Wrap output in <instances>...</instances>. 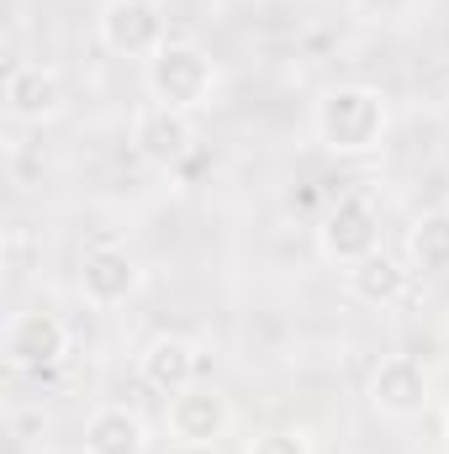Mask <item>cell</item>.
Listing matches in <instances>:
<instances>
[{
    "instance_id": "3957f363",
    "label": "cell",
    "mask_w": 449,
    "mask_h": 454,
    "mask_svg": "<svg viewBox=\"0 0 449 454\" xmlns=\"http://www.w3.org/2000/svg\"><path fill=\"white\" fill-rule=\"evenodd\" d=\"M96 32H101V43L112 53H122V59H154L169 43L164 5L159 0H106L101 16H96Z\"/></svg>"
},
{
    "instance_id": "277c9868",
    "label": "cell",
    "mask_w": 449,
    "mask_h": 454,
    "mask_svg": "<svg viewBox=\"0 0 449 454\" xmlns=\"http://www.w3.org/2000/svg\"><path fill=\"white\" fill-rule=\"evenodd\" d=\"M318 243H323V254L334 259V264H359L365 254H375L381 248V223H375V207L365 201V196H338L334 207H328V217L318 227Z\"/></svg>"
},
{
    "instance_id": "2e32d148",
    "label": "cell",
    "mask_w": 449,
    "mask_h": 454,
    "mask_svg": "<svg viewBox=\"0 0 449 454\" xmlns=\"http://www.w3.org/2000/svg\"><path fill=\"white\" fill-rule=\"evenodd\" d=\"M439 101H445V106H449V74H445V80H439Z\"/></svg>"
},
{
    "instance_id": "9a60e30c",
    "label": "cell",
    "mask_w": 449,
    "mask_h": 454,
    "mask_svg": "<svg viewBox=\"0 0 449 454\" xmlns=\"http://www.w3.org/2000/svg\"><path fill=\"white\" fill-rule=\"evenodd\" d=\"M248 454H312L302 428H270L259 439H248Z\"/></svg>"
},
{
    "instance_id": "9c48e42d",
    "label": "cell",
    "mask_w": 449,
    "mask_h": 454,
    "mask_svg": "<svg viewBox=\"0 0 449 454\" xmlns=\"http://www.w3.org/2000/svg\"><path fill=\"white\" fill-rule=\"evenodd\" d=\"M64 101V74L53 64H16L5 74V112L16 121H53Z\"/></svg>"
},
{
    "instance_id": "4fadbf2b",
    "label": "cell",
    "mask_w": 449,
    "mask_h": 454,
    "mask_svg": "<svg viewBox=\"0 0 449 454\" xmlns=\"http://www.w3.org/2000/svg\"><path fill=\"white\" fill-rule=\"evenodd\" d=\"M143 418L127 407H96L85 423V454H143Z\"/></svg>"
},
{
    "instance_id": "5bb4252c",
    "label": "cell",
    "mask_w": 449,
    "mask_h": 454,
    "mask_svg": "<svg viewBox=\"0 0 449 454\" xmlns=\"http://www.w3.org/2000/svg\"><path fill=\"white\" fill-rule=\"evenodd\" d=\"M407 259L413 270H429V275H449V212H423L418 223L407 227Z\"/></svg>"
},
{
    "instance_id": "5b68a950",
    "label": "cell",
    "mask_w": 449,
    "mask_h": 454,
    "mask_svg": "<svg viewBox=\"0 0 449 454\" xmlns=\"http://www.w3.org/2000/svg\"><path fill=\"white\" fill-rule=\"evenodd\" d=\"M429 396H434V380H429L423 359H413V354H386L370 375V402L386 418H418L429 407Z\"/></svg>"
},
{
    "instance_id": "6da1fadb",
    "label": "cell",
    "mask_w": 449,
    "mask_h": 454,
    "mask_svg": "<svg viewBox=\"0 0 449 454\" xmlns=\"http://www.w3.org/2000/svg\"><path fill=\"white\" fill-rule=\"evenodd\" d=\"M312 127L328 153H370V148H381V137L391 127V106L370 85H334L318 101Z\"/></svg>"
},
{
    "instance_id": "7a4b0ae2",
    "label": "cell",
    "mask_w": 449,
    "mask_h": 454,
    "mask_svg": "<svg viewBox=\"0 0 449 454\" xmlns=\"http://www.w3.org/2000/svg\"><path fill=\"white\" fill-rule=\"evenodd\" d=\"M212 85H217V64L201 43H164L154 59H148V96L159 106H175V112H196L212 101Z\"/></svg>"
},
{
    "instance_id": "52a82bcc",
    "label": "cell",
    "mask_w": 449,
    "mask_h": 454,
    "mask_svg": "<svg viewBox=\"0 0 449 454\" xmlns=\"http://www.w3.org/2000/svg\"><path fill=\"white\" fill-rule=\"evenodd\" d=\"M69 354V328H64V317H53V312H21V317H11V328H5V359H11V370H48V364H59Z\"/></svg>"
},
{
    "instance_id": "8fae6325",
    "label": "cell",
    "mask_w": 449,
    "mask_h": 454,
    "mask_svg": "<svg viewBox=\"0 0 449 454\" xmlns=\"http://www.w3.org/2000/svg\"><path fill=\"white\" fill-rule=\"evenodd\" d=\"M138 280H143L138 259H132L127 248H116V243L91 248L85 264H80L85 301H96V307H122V301H132V296H138Z\"/></svg>"
},
{
    "instance_id": "30bf717a",
    "label": "cell",
    "mask_w": 449,
    "mask_h": 454,
    "mask_svg": "<svg viewBox=\"0 0 449 454\" xmlns=\"http://www.w3.org/2000/svg\"><path fill=\"white\" fill-rule=\"evenodd\" d=\"M138 375H143L159 396H180V391L196 386V375H201V354H196V343L191 339L159 333V339L143 343V354H138Z\"/></svg>"
},
{
    "instance_id": "8992f818",
    "label": "cell",
    "mask_w": 449,
    "mask_h": 454,
    "mask_svg": "<svg viewBox=\"0 0 449 454\" xmlns=\"http://www.w3.org/2000/svg\"><path fill=\"white\" fill-rule=\"evenodd\" d=\"M132 148L159 164V169H175L191 148H196V127H191V112H175V106H143L132 116Z\"/></svg>"
},
{
    "instance_id": "7c38bea8",
    "label": "cell",
    "mask_w": 449,
    "mask_h": 454,
    "mask_svg": "<svg viewBox=\"0 0 449 454\" xmlns=\"http://www.w3.org/2000/svg\"><path fill=\"white\" fill-rule=\"evenodd\" d=\"M407 270H402V259H391L386 248H375V254H365L359 264H349L343 270V286H349V296L354 301H365V307H397L402 296H407Z\"/></svg>"
},
{
    "instance_id": "ba28073f",
    "label": "cell",
    "mask_w": 449,
    "mask_h": 454,
    "mask_svg": "<svg viewBox=\"0 0 449 454\" xmlns=\"http://www.w3.org/2000/svg\"><path fill=\"white\" fill-rule=\"evenodd\" d=\"M227 423H232V412H227V396H217L212 386H191V391H180V396H169V407H164V428H169V439L175 444H217L227 434Z\"/></svg>"
}]
</instances>
